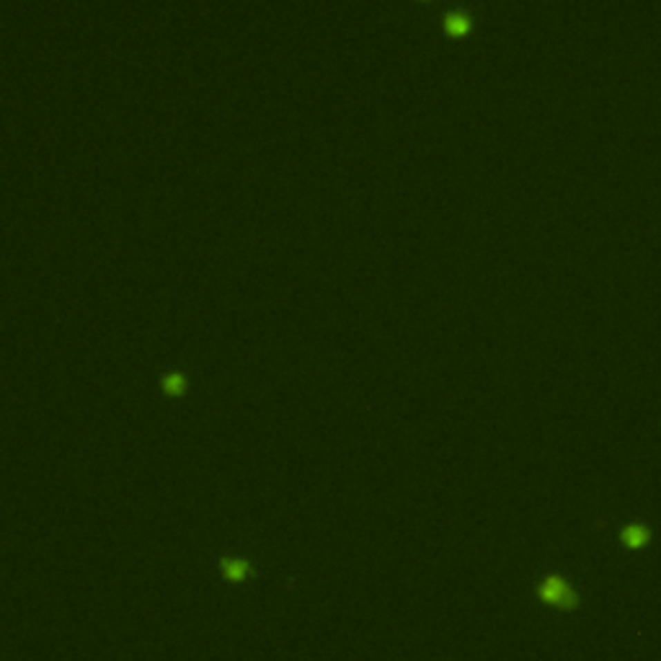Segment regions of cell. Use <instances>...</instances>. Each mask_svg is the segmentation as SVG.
Listing matches in <instances>:
<instances>
[{
    "mask_svg": "<svg viewBox=\"0 0 661 661\" xmlns=\"http://www.w3.org/2000/svg\"><path fill=\"white\" fill-rule=\"evenodd\" d=\"M537 592L545 602L555 604V607H573L576 604V592L563 582L561 576H545Z\"/></svg>",
    "mask_w": 661,
    "mask_h": 661,
    "instance_id": "6da1fadb",
    "label": "cell"
},
{
    "mask_svg": "<svg viewBox=\"0 0 661 661\" xmlns=\"http://www.w3.org/2000/svg\"><path fill=\"white\" fill-rule=\"evenodd\" d=\"M444 26L450 31H465L470 26V16H468L465 10H450V13L444 16Z\"/></svg>",
    "mask_w": 661,
    "mask_h": 661,
    "instance_id": "7a4b0ae2",
    "label": "cell"
},
{
    "mask_svg": "<svg viewBox=\"0 0 661 661\" xmlns=\"http://www.w3.org/2000/svg\"><path fill=\"white\" fill-rule=\"evenodd\" d=\"M622 540L628 545H633V548H635V545H643L649 540V530L641 527V524H631V527L622 530Z\"/></svg>",
    "mask_w": 661,
    "mask_h": 661,
    "instance_id": "3957f363",
    "label": "cell"
},
{
    "mask_svg": "<svg viewBox=\"0 0 661 661\" xmlns=\"http://www.w3.org/2000/svg\"><path fill=\"white\" fill-rule=\"evenodd\" d=\"M225 573L230 579H243L248 573V566L243 561H225Z\"/></svg>",
    "mask_w": 661,
    "mask_h": 661,
    "instance_id": "277c9868",
    "label": "cell"
},
{
    "mask_svg": "<svg viewBox=\"0 0 661 661\" xmlns=\"http://www.w3.org/2000/svg\"><path fill=\"white\" fill-rule=\"evenodd\" d=\"M184 385H186V383H184V377H181V375H171V377H166V380H163V387H168L171 393H178V390H181Z\"/></svg>",
    "mask_w": 661,
    "mask_h": 661,
    "instance_id": "5b68a950",
    "label": "cell"
}]
</instances>
